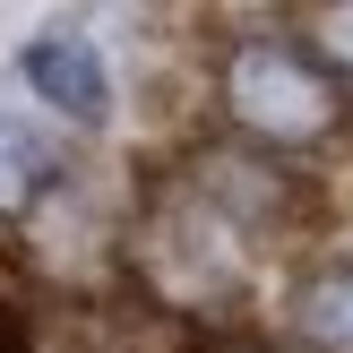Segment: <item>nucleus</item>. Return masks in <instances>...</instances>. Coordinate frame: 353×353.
<instances>
[{"instance_id":"6e6552de","label":"nucleus","mask_w":353,"mask_h":353,"mask_svg":"<svg viewBox=\"0 0 353 353\" xmlns=\"http://www.w3.org/2000/svg\"><path fill=\"white\" fill-rule=\"evenodd\" d=\"M0 353H43V345H34V310H26V302H0Z\"/></svg>"},{"instance_id":"20e7f679","label":"nucleus","mask_w":353,"mask_h":353,"mask_svg":"<svg viewBox=\"0 0 353 353\" xmlns=\"http://www.w3.org/2000/svg\"><path fill=\"white\" fill-rule=\"evenodd\" d=\"M17 69H26V86L43 95V112L78 121V130H95V121L112 112V69H103V52L86 43V34H69V26H43L26 52H17Z\"/></svg>"},{"instance_id":"39448f33","label":"nucleus","mask_w":353,"mask_h":353,"mask_svg":"<svg viewBox=\"0 0 353 353\" xmlns=\"http://www.w3.org/2000/svg\"><path fill=\"white\" fill-rule=\"evenodd\" d=\"M155 310H112V302H78L61 310V353H155Z\"/></svg>"},{"instance_id":"7ed1b4c3","label":"nucleus","mask_w":353,"mask_h":353,"mask_svg":"<svg viewBox=\"0 0 353 353\" xmlns=\"http://www.w3.org/2000/svg\"><path fill=\"white\" fill-rule=\"evenodd\" d=\"M285 353H353V250H310L285 276Z\"/></svg>"},{"instance_id":"0eeeda50","label":"nucleus","mask_w":353,"mask_h":353,"mask_svg":"<svg viewBox=\"0 0 353 353\" xmlns=\"http://www.w3.org/2000/svg\"><path fill=\"white\" fill-rule=\"evenodd\" d=\"M181 353H285V345L259 327H199V336H181Z\"/></svg>"},{"instance_id":"423d86ee","label":"nucleus","mask_w":353,"mask_h":353,"mask_svg":"<svg viewBox=\"0 0 353 353\" xmlns=\"http://www.w3.org/2000/svg\"><path fill=\"white\" fill-rule=\"evenodd\" d=\"M293 34L336 69V86L353 95V0H319V9H302V17H293Z\"/></svg>"},{"instance_id":"f257e3e1","label":"nucleus","mask_w":353,"mask_h":353,"mask_svg":"<svg viewBox=\"0 0 353 353\" xmlns=\"http://www.w3.org/2000/svg\"><path fill=\"white\" fill-rule=\"evenodd\" d=\"M207 103H216V138H233L250 155H276L293 172L353 147V95L293 26L224 34L216 69H207Z\"/></svg>"},{"instance_id":"f03ea898","label":"nucleus","mask_w":353,"mask_h":353,"mask_svg":"<svg viewBox=\"0 0 353 353\" xmlns=\"http://www.w3.org/2000/svg\"><path fill=\"white\" fill-rule=\"evenodd\" d=\"M164 172L224 224V233H241L259 259L285 250V241H302V224L319 216V190H310L293 164L250 155V147H233V138H199V147H181Z\"/></svg>"}]
</instances>
